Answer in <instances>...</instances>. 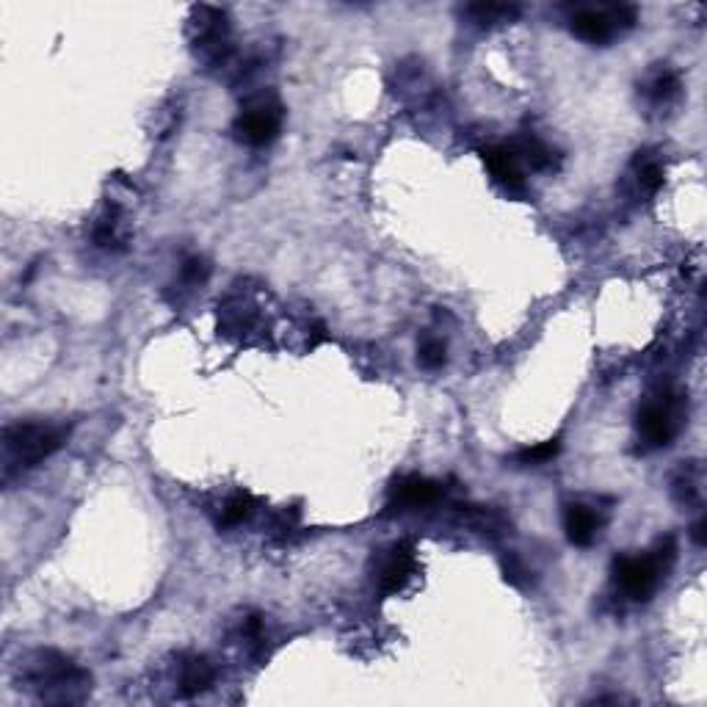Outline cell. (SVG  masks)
Segmentation results:
<instances>
[{
  "label": "cell",
  "instance_id": "obj_1",
  "mask_svg": "<svg viewBox=\"0 0 707 707\" xmlns=\"http://www.w3.org/2000/svg\"><path fill=\"white\" fill-rule=\"evenodd\" d=\"M20 688L31 691L39 702L72 705L92 694V674L81 669L70 655L58 650H36L17 666Z\"/></svg>",
  "mask_w": 707,
  "mask_h": 707
},
{
  "label": "cell",
  "instance_id": "obj_2",
  "mask_svg": "<svg viewBox=\"0 0 707 707\" xmlns=\"http://www.w3.org/2000/svg\"><path fill=\"white\" fill-rule=\"evenodd\" d=\"M70 437V426L50 423V420H17L3 429V481L9 484L14 476L34 470L36 464L50 459L64 448Z\"/></svg>",
  "mask_w": 707,
  "mask_h": 707
},
{
  "label": "cell",
  "instance_id": "obj_3",
  "mask_svg": "<svg viewBox=\"0 0 707 707\" xmlns=\"http://www.w3.org/2000/svg\"><path fill=\"white\" fill-rule=\"evenodd\" d=\"M674 558H677V542L674 536H663L647 556H616L611 564V575L619 592L636 603H647L652 594L658 592L666 572L672 569Z\"/></svg>",
  "mask_w": 707,
  "mask_h": 707
},
{
  "label": "cell",
  "instance_id": "obj_4",
  "mask_svg": "<svg viewBox=\"0 0 707 707\" xmlns=\"http://www.w3.org/2000/svg\"><path fill=\"white\" fill-rule=\"evenodd\" d=\"M188 42L197 58L213 70L230 61V20L219 6H194L188 14Z\"/></svg>",
  "mask_w": 707,
  "mask_h": 707
},
{
  "label": "cell",
  "instance_id": "obj_5",
  "mask_svg": "<svg viewBox=\"0 0 707 707\" xmlns=\"http://www.w3.org/2000/svg\"><path fill=\"white\" fill-rule=\"evenodd\" d=\"M638 23V9L630 3L616 6H583L569 17L572 34L589 45H608L616 34L630 31Z\"/></svg>",
  "mask_w": 707,
  "mask_h": 707
},
{
  "label": "cell",
  "instance_id": "obj_6",
  "mask_svg": "<svg viewBox=\"0 0 707 707\" xmlns=\"http://www.w3.org/2000/svg\"><path fill=\"white\" fill-rule=\"evenodd\" d=\"M638 437L647 451L669 448L683 426V404L674 393H661L638 409Z\"/></svg>",
  "mask_w": 707,
  "mask_h": 707
},
{
  "label": "cell",
  "instance_id": "obj_7",
  "mask_svg": "<svg viewBox=\"0 0 707 707\" xmlns=\"http://www.w3.org/2000/svg\"><path fill=\"white\" fill-rule=\"evenodd\" d=\"M285 122V108L274 94H255L241 108V114L232 125L235 139L244 141L249 147H266L277 139Z\"/></svg>",
  "mask_w": 707,
  "mask_h": 707
},
{
  "label": "cell",
  "instance_id": "obj_8",
  "mask_svg": "<svg viewBox=\"0 0 707 707\" xmlns=\"http://www.w3.org/2000/svg\"><path fill=\"white\" fill-rule=\"evenodd\" d=\"M445 495V487L434 478L418 476V473H409V476L395 478L387 492V509L390 511H420L431 509L434 503H440Z\"/></svg>",
  "mask_w": 707,
  "mask_h": 707
},
{
  "label": "cell",
  "instance_id": "obj_9",
  "mask_svg": "<svg viewBox=\"0 0 707 707\" xmlns=\"http://www.w3.org/2000/svg\"><path fill=\"white\" fill-rule=\"evenodd\" d=\"M418 572V553L412 542H395L379 558L376 583L384 594H398Z\"/></svg>",
  "mask_w": 707,
  "mask_h": 707
},
{
  "label": "cell",
  "instance_id": "obj_10",
  "mask_svg": "<svg viewBox=\"0 0 707 707\" xmlns=\"http://www.w3.org/2000/svg\"><path fill=\"white\" fill-rule=\"evenodd\" d=\"M481 158L487 163L492 180L503 186L506 191H522L525 188V174H522V163L517 158V152L511 150L509 144H492L481 150Z\"/></svg>",
  "mask_w": 707,
  "mask_h": 707
},
{
  "label": "cell",
  "instance_id": "obj_11",
  "mask_svg": "<svg viewBox=\"0 0 707 707\" xmlns=\"http://www.w3.org/2000/svg\"><path fill=\"white\" fill-rule=\"evenodd\" d=\"M216 683V669L205 655H180L177 663V694L183 699L199 696Z\"/></svg>",
  "mask_w": 707,
  "mask_h": 707
},
{
  "label": "cell",
  "instance_id": "obj_12",
  "mask_svg": "<svg viewBox=\"0 0 707 707\" xmlns=\"http://www.w3.org/2000/svg\"><path fill=\"white\" fill-rule=\"evenodd\" d=\"M600 528H603V520H600V514L592 506H586V503H567L564 506V531H567L569 545H594Z\"/></svg>",
  "mask_w": 707,
  "mask_h": 707
},
{
  "label": "cell",
  "instance_id": "obj_13",
  "mask_svg": "<svg viewBox=\"0 0 707 707\" xmlns=\"http://www.w3.org/2000/svg\"><path fill=\"white\" fill-rule=\"evenodd\" d=\"M462 14L478 28H495V25L514 23L522 9L514 3H470V6H464Z\"/></svg>",
  "mask_w": 707,
  "mask_h": 707
},
{
  "label": "cell",
  "instance_id": "obj_14",
  "mask_svg": "<svg viewBox=\"0 0 707 707\" xmlns=\"http://www.w3.org/2000/svg\"><path fill=\"white\" fill-rule=\"evenodd\" d=\"M509 147L517 152L520 163H528L534 172H550V169H556V152L550 150L545 141L531 136V133H525L522 139H517L514 144H509Z\"/></svg>",
  "mask_w": 707,
  "mask_h": 707
},
{
  "label": "cell",
  "instance_id": "obj_15",
  "mask_svg": "<svg viewBox=\"0 0 707 707\" xmlns=\"http://www.w3.org/2000/svg\"><path fill=\"white\" fill-rule=\"evenodd\" d=\"M92 238L94 244L100 246V249H108V252H119V249H125V235H122V216H119V208L111 205L100 219L94 221Z\"/></svg>",
  "mask_w": 707,
  "mask_h": 707
},
{
  "label": "cell",
  "instance_id": "obj_16",
  "mask_svg": "<svg viewBox=\"0 0 707 707\" xmlns=\"http://www.w3.org/2000/svg\"><path fill=\"white\" fill-rule=\"evenodd\" d=\"M633 172H636L638 188H641L647 197H655V194L663 188L666 169H663V163L658 161L652 152H638L636 161H633Z\"/></svg>",
  "mask_w": 707,
  "mask_h": 707
},
{
  "label": "cell",
  "instance_id": "obj_17",
  "mask_svg": "<svg viewBox=\"0 0 707 707\" xmlns=\"http://www.w3.org/2000/svg\"><path fill=\"white\" fill-rule=\"evenodd\" d=\"M255 506L257 500L252 492H246V489H241V492H235V495H230V498L224 500V506H221V514H219V525L221 528H235V525H244L252 514H255Z\"/></svg>",
  "mask_w": 707,
  "mask_h": 707
},
{
  "label": "cell",
  "instance_id": "obj_18",
  "mask_svg": "<svg viewBox=\"0 0 707 707\" xmlns=\"http://www.w3.org/2000/svg\"><path fill=\"white\" fill-rule=\"evenodd\" d=\"M680 89H683V81H680V75L674 70H661L655 78H652L650 83H647V97H650L652 103L661 105V103H669V100H674L677 94H680Z\"/></svg>",
  "mask_w": 707,
  "mask_h": 707
},
{
  "label": "cell",
  "instance_id": "obj_19",
  "mask_svg": "<svg viewBox=\"0 0 707 707\" xmlns=\"http://www.w3.org/2000/svg\"><path fill=\"white\" fill-rule=\"evenodd\" d=\"M445 360H448V357H445V343H442V340H437V337H423V340H420V368H426V371H440Z\"/></svg>",
  "mask_w": 707,
  "mask_h": 707
},
{
  "label": "cell",
  "instance_id": "obj_20",
  "mask_svg": "<svg viewBox=\"0 0 707 707\" xmlns=\"http://www.w3.org/2000/svg\"><path fill=\"white\" fill-rule=\"evenodd\" d=\"M558 451H561V440H545L539 442V445H531V448H522L517 456H514V462L517 464H545L550 462V459H556Z\"/></svg>",
  "mask_w": 707,
  "mask_h": 707
},
{
  "label": "cell",
  "instance_id": "obj_21",
  "mask_svg": "<svg viewBox=\"0 0 707 707\" xmlns=\"http://www.w3.org/2000/svg\"><path fill=\"white\" fill-rule=\"evenodd\" d=\"M180 277H183V282L186 285H191V288H199V285H205L210 277V266L205 257H188L186 263H183V268H180Z\"/></svg>",
  "mask_w": 707,
  "mask_h": 707
},
{
  "label": "cell",
  "instance_id": "obj_22",
  "mask_svg": "<svg viewBox=\"0 0 707 707\" xmlns=\"http://www.w3.org/2000/svg\"><path fill=\"white\" fill-rule=\"evenodd\" d=\"M674 500L683 503V506H691V503L699 500V487H696L694 478L685 476V470L674 478Z\"/></svg>",
  "mask_w": 707,
  "mask_h": 707
},
{
  "label": "cell",
  "instance_id": "obj_23",
  "mask_svg": "<svg viewBox=\"0 0 707 707\" xmlns=\"http://www.w3.org/2000/svg\"><path fill=\"white\" fill-rule=\"evenodd\" d=\"M503 578L509 580L511 586H525L528 583V569L514 553L503 556Z\"/></svg>",
  "mask_w": 707,
  "mask_h": 707
},
{
  "label": "cell",
  "instance_id": "obj_24",
  "mask_svg": "<svg viewBox=\"0 0 707 707\" xmlns=\"http://www.w3.org/2000/svg\"><path fill=\"white\" fill-rule=\"evenodd\" d=\"M705 528H707L705 517H702V520L696 522L694 528H691V536H694L696 547H705Z\"/></svg>",
  "mask_w": 707,
  "mask_h": 707
}]
</instances>
